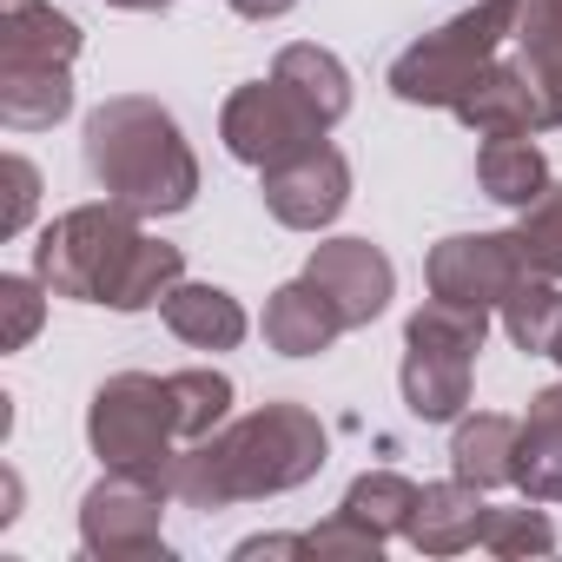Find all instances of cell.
<instances>
[{
  "mask_svg": "<svg viewBox=\"0 0 562 562\" xmlns=\"http://www.w3.org/2000/svg\"><path fill=\"white\" fill-rule=\"evenodd\" d=\"M483 516H490V503H483L476 483H463V476H450V483H424L404 542L424 549V555H463V549L483 542Z\"/></svg>",
  "mask_w": 562,
  "mask_h": 562,
  "instance_id": "cell-14",
  "label": "cell"
},
{
  "mask_svg": "<svg viewBox=\"0 0 562 562\" xmlns=\"http://www.w3.org/2000/svg\"><path fill=\"white\" fill-rule=\"evenodd\" d=\"M305 542H312V555H371V562H378V549H384V536H378L371 522H358L351 509H338L331 522H318Z\"/></svg>",
  "mask_w": 562,
  "mask_h": 562,
  "instance_id": "cell-29",
  "label": "cell"
},
{
  "mask_svg": "<svg viewBox=\"0 0 562 562\" xmlns=\"http://www.w3.org/2000/svg\"><path fill=\"white\" fill-rule=\"evenodd\" d=\"M516 430H522V417H503V411L457 417V437H450V476H463V483H476V490H503V483H516Z\"/></svg>",
  "mask_w": 562,
  "mask_h": 562,
  "instance_id": "cell-18",
  "label": "cell"
},
{
  "mask_svg": "<svg viewBox=\"0 0 562 562\" xmlns=\"http://www.w3.org/2000/svg\"><path fill=\"white\" fill-rule=\"evenodd\" d=\"M417 490H424V483H411V476H397V470H364V476L345 490V509H351L358 522H371V529L391 542V536H404V529H411Z\"/></svg>",
  "mask_w": 562,
  "mask_h": 562,
  "instance_id": "cell-23",
  "label": "cell"
},
{
  "mask_svg": "<svg viewBox=\"0 0 562 562\" xmlns=\"http://www.w3.org/2000/svg\"><path fill=\"white\" fill-rule=\"evenodd\" d=\"M516 8H522V0H476L470 14H457L437 34L411 41L391 60V93L404 106H443V113H457V100L503 60V41H516Z\"/></svg>",
  "mask_w": 562,
  "mask_h": 562,
  "instance_id": "cell-5",
  "label": "cell"
},
{
  "mask_svg": "<svg viewBox=\"0 0 562 562\" xmlns=\"http://www.w3.org/2000/svg\"><path fill=\"white\" fill-rule=\"evenodd\" d=\"M87 172L106 199L133 205L139 218L186 212L199 199V159L179 120L146 93H113L87 113Z\"/></svg>",
  "mask_w": 562,
  "mask_h": 562,
  "instance_id": "cell-3",
  "label": "cell"
},
{
  "mask_svg": "<svg viewBox=\"0 0 562 562\" xmlns=\"http://www.w3.org/2000/svg\"><path fill=\"white\" fill-rule=\"evenodd\" d=\"M424 278H430V299H443V305L496 312L529 278V265L516 251V232H457V238L430 245Z\"/></svg>",
  "mask_w": 562,
  "mask_h": 562,
  "instance_id": "cell-10",
  "label": "cell"
},
{
  "mask_svg": "<svg viewBox=\"0 0 562 562\" xmlns=\"http://www.w3.org/2000/svg\"><path fill=\"white\" fill-rule=\"evenodd\" d=\"M34 271L47 278L54 299H80V305H106V312H153L186 278V251L166 238H146L133 205L100 199V205L60 212L41 232Z\"/></svg>",
  "mask_w": 562,
  "mask_h": 562,
  "instance_id": "cell-1",
  "label": "cell"
},
{
  "mask_svg": "<svg viewBox=\"0 0 562 562\" xmlns=\"http://www.w3.org/2000/svg\"><path fill=\"white\" fill-rule=\"evenodd\" d=\"M325 424L305 404H258L238 424H218L212 437L186 443L172 463V496L186 509H225V503H258L285 496L325 470Z\"/></svg>",
  "mask_w": 562,
  "mask_h": 562,
  "instance_id": "cell-2",
  "label": "cell"
},
{
  "mask_svg": "<svg viewBox=\"0 0 562 562\" xmlns=\"http://www.w3.org/2000/svg\"><path fill=\"white\" fill-rule=\"evenodd\" d=\"M166 391H172L179 443L212 437V430L225 424V411H232V378H225V371H172V378H166Z\"/></svg>",
  "mask_w": 562,
  "mask_h": 562,
  "instance_id": "cell-24",
  "label": "cell"
},
{
  "mask_svg": "<svg viewBox=\"0 0 562 562\" xmlns=\"http://www.w3.org/2000/svg\"><path fill=\"white\" fill-rule=\"evenodd\" d=\"M258 179H265V212L278 225H292V232H325L351 205V159L331 139H318V146H305L292 159L265 166Z\"/></svg>",
  "mask_w": 562,
  "mask_h": 562,
  "instance_id": "cell-11",
  "label": "cell"
},
{
  "mask_svg": "<svg viewBox=\"0 0 562 562\" xmlns=\"http://www.w3.org/2000/svg\"><path fill=\"white\" fill-rule=\"evenodd\" d=\"M516 60L542 80L562 126V0H522L516 8Z\"/></svg>",
  "mask_w": 562,
  "mask_h": 562,
  "instance_id": "cell-21",
  "label": "cell"
},
{
  "mask_svg": "<svg viewBox=\"0 0 562 562\" xmlns=\"http://www.w3.org/2000/svg\"><path fill=\"white\" fill-rule=\"evenodd\" d=\"M516 490L529 503H562V384L536 391L516 430Z\"/></svg>",
  "mask_w": 562,
  "mask_h": 562,
  "instance_id": "cell-17",
  "label": "cell"
},
{
  "mask_svg": "<svg viewBox=\"0 0 562 562\" xmlns=\"http://www.w3.org/2000/svg\"><path fill=\"white\" fill-rule=\"evenodd\" d=\"M159 318H166V331L179 338V345H192V351H232V345H245V305L232 299V292H218V285H192V278H179V285L166 292V305H159Z\"/></svg>",
  "mask_w": 562,
  "mask_h": 562,
  "instance_id": "cell-16",
  "label": "cell"
},
{
  "mask_svg": "<svg viewBox=\"0 0 562 562\" xmlns=\"http://www.w3.org/2000/svg\"><path fill=\"white\" fill-rule=\"evenodd\" d=\"M483 338H490V312L443 305V299H430L404 325V371H397V384H404V404H411L417 424H457L463 417Z\"/></svg>",
  "mask_w": 562,
  "mask_h": 562,
  "instance_id": "cell-7",
  "label": "cell"
},
{
  "mask_svg": "<svg viewBox=\"0 0 562 562\" xmlns=\"http://www.w3.org/2000/svg\"><path fill=\"white\" fill-rule=\"evenodd\" d=\"M331 126L285 87V80H251V87H238L232 100H225V113H218V139H225V153L232 159H245V166H278V159H292V153H305V146H318Z\"/></svg>",
  "mask_w": 562,
  "mask_h": 562,
  "instance_id": "cell-8",
  "label": "cell"
},
{
  "mask_svg": "<svg viewBox=\"0 0 562 562\" xmlns=\"http://www.w3.org/2000/svg\"><path fill=\"white\" fill-rule=\"evenodd\" d=\"M271 80H285L325 126H338V120L351 113V74H345V60H338L331 47H318V41H292L285 54L271 60Z\"/></svg>",
  "mask_w": 562,
  "mask_h": 562,
  "instance_id": "cell-19",
  "label": "cell"
},
{
  "mask_svg": "<svg viewBox=\"0 0 562 562\" xmlns=\"http://www.w3.org/2000/svg\"><path fill=\"white\" fill-rule=\"evenodd\" d=\"M483 549L503 555V562L549 555V549H555V529H549V516L529 509V503H516V509H490V516H483Z\"/></svg>",
  "mask_w": 562,
  "mask_h": 562,
  "instance_id": "cell-26",
  "label": "cell"
},
{
  "mask_svg": "<svg viewBox=\"0 0 562 562\" xmlns=\"http://www.w3.org/2000/svg\"><path fill=\"white\" fill-rule=\"evenodd\" d=\"M47 278L34 271V278H21V271H8L0 278V312H8V331H0V345L8 351H27L34 345V331H41V318H47Z\"/></svg>",
  "mask_w": 562,
  "mask_h": 562,
  "instance_id": "cell-27",
  "label": "cell"
},
{
  "mask_svg": "<svg viewBox=\"0 0 562 562\" xmlns=\"http://www.w3.org/2000/svg\"><path fill=\"white\" fill-rule=\"evenodd\" d=\"M457 120L476 133V139H503V133H542V126H555V106H549V93H542V80L522 67V60H496L463 100H457Z\"/></svg>",
  "mask_w": 562,
  "mask_h": 562,
  "instance_id": "cell-13",
  "label": "cell"
},
{
  "mask_svg": "<svg viewBox=\"0 0 562 562\" xmlns=\"http://www.w3.org/2000/svg\"><path fill=\"white\" fill-rule=\"evenodd\" d=\"M87 443L106 470H126V476H146V483L172 490V463H179L186 443H179L166 378H146V371L106 378L87 404Z\"/></svg>",
  "mask_w": 562,
  "mask_h": 562,
  "instance_id": "cell-6",
  "label": "cell"
},
{
  "mask_svg": "<svg viewBox=\"0 0 562 562\" xmlns=\"http://www.w3.org/2000/svg\"><path fill=\"white\" fill-rule=\"evenodd\" d=\"M305 278L338 305V318L358 331V325H371V318H384V305H391V292H397V271H391V258L371 245V238H325L312 258H305Z\"/></svg>",
  "mask_w": 562,
  "mask_h": 562,
  "instance_id": "cell-12",
  "label": "cell"
},
{
  "mask_svg": "<svg viewBox=\"0 0 562 562\" xmlns=\"http://www.w3.org/2000/svg\"><path fill=\"white\" fill-rule=\"evenodd\" d=\"M166 496L159 483L146 476H126V470H106L87 496H80V549L100 555V562H153L166 555Z\"/></svg>",
  "mask_w": 562,
  "mask_h": 562,
  "instance_id": "cell-9",
  "label": "cell"
},
{
  "mask_svg": "<svg viewBox=\"0 0 562 562\" xmlns=\"http://www.w3.org/2000/svg\"><path fill=\"white\" fill-rule=\"evenodd\" d=\"M232 14H245V21H278V14H292L299 0H225Z\"/></svg>",
  "mask_w": 562,
  "mask_h": 562,
  "instance_id": "cell-31",
  "label": "cell"
},
{
  "mask_svg": "<svg viewBox=\"0 0 562 562\" xmlns=\"http://www.w3.org/2000/svg\"><path fill=\"white\" fill-rule=\"evenodd\" d=\"M549 358H555V364H562V331H555V345H549Z\"/></svg>",
  "mask_w": 562,
  "mask_h": 562,
  "instance_id": "cell-33",
  "label": "cell"
},
{
  "mask_svg": "<svg viewBox=\"0 0 562 562\" xmlns=\"http://www.w3.org/2000/svg\"><path fill=\"white\" fill-rule=\"evenodd\" d=\"M0 179H8V212H0V238H21V232H27V218H34V205H41V172H34V159L8 153V159H0Z\"/></svg>",
  "mask_w": 562,
  "mask_h": 562,
  "instance_id": "cell-28",
  "label": "cell"
},
{
  "mask_svg": "<svg viewBox=\"0 0 562 562\" xmlns=\"http://www.w3.org/2000/svg\"><path fill=\"white\" fill-rule=\"evenodd\" d=\"M496 312H503V331H509L516 351L549 358V345H555V331H562V292H555V278H536V271H529Z\"/></svg>",
  "mask_w": 562,
  "mask_h": 562,
  "instance_id": "cell-22",
  "label": "cell"
},
{
  "mask_svg": "<svg viewBox=\"0 0 562 562\" xmlns=\"http://www.w3.org/2000/svg\"><path fill=\"white\" fill-rule=\"evenodd\" d=\"M351 325L338 318V305L312 285V278H292V285H278L265 299V345L285 351V358H318L345 338Z\"/></svg>",
  "mask_w": 562,
  "mask_h": 562,
  "instance_id": "cell-15",
  "label": "cell"
},
{
  "mask_svg": "<svg viewBox=\"0 0 562 562\" xmlns=\"http://www.w3.org/2000/svg\"><path fill=\"white\" fill-rule=\"evenodd\" d=\"M232 555L238 562H258V555H312V542L305 536H245Z\"/></svg>",
  "mask_w": 562,
  "mask_h": 562,
  "instance_id": "cell-30",
  "label": "cell"
},
{
  "mask_svg": "<svg viewBox=\"0 0 562 562\" xmlns=\"http://www.w3.org/2000/svg\"><path fill=\"white\" fill-rule=\"evenodd\" d=\"M80 27L54 0H0V120L14 133L60 126L74 113Z\"/></svg>",
  "mask_w": 562,
  "mask_h": 562,
  "instance_id": "cell-4",
  "label": "cell"
},
{
  "mask_svg": "<svg viewBox=\"0 0 562 562\" xmlns=\"http://www.w3.org/2000/svg\"><path fill=\"white\" fill-rule=\"evenodd\" d=\"M516 251H522V265L536 271V278H555L562 285V186L549 179V192L536 199V205H522V218H516Z\"/></svg>",
  "mask_w": 562,
  "mask_h": 562,
  "instance_id": "cell-25",
  "label": "cell"
},
{
  "mask_svg": "<svg viewBox=\"0 0 562 562\" xmlns=\"http://www.w3.org/2000/svg\"><path fill=\"white\" fill-rule=\"evenodd\" d=\"M476 179H483V192H490L496 205L522 212V205H536V199L549 192V159H542V146H536L529 133H503V139H483Z\"/></svg>",
  "mask_w": 562,
  "mask_h": 562,
  "instance_id": "cell-20",
  "label": "cell"
},
{
  "mask_svg": "<svg viewBox=\"0 0 562 562\" xmlns=\"http://www.w3.org/2000/svg\"><path fill=\"white\" fill-rule=\"evenodd\" d=\"M106 8H126V14H159V8H172V0H106Z\"/></svg>",
  "mask_w": 562,
  "mask_h": 562,
  "instance_id": "cell-32",
  "label": "cell"
}]
</instances>
